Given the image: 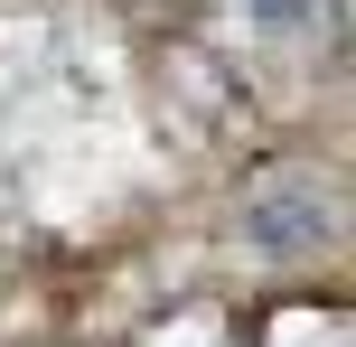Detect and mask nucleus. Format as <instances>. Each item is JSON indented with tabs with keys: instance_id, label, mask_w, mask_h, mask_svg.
<instances>
[{
	"instance_id": "nucleus-1",
	"label": "nucleus",
	"mask_w": 356,
	"mask_h": 347,
	"mask_svg": "<svg viewBox=\"0 0 356 347\" xmlns=\"http://www.w3.org/2000/svg\"><path fill=\"white\" fill-rule=\"evenodd\" d=\"M244 235L263 244V254H319V244L338 235V188H328L319 169H282V179L244 207Z\"/></svg>"
},
{
	"instance_id": "nucleus-2",
	"label": "nucleus",
	"mask_w": 356,
	"mask_h": 347,
	"mask_svg": "<svg viewBox=\"0 0 356 347\" xmlns=\"http://www.w3.org/2000/svg\"><path fill=\"white\" fill-rule=\"evenodd\" d=\"M244 10L263 19V29H282V38H291V29H309V0H244Z\"/></svg>"
}]
</instances>
